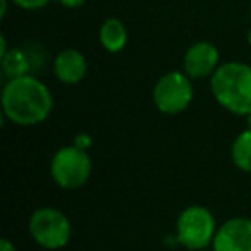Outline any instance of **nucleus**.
I'll return each instance as SVG.
<instances>
[{
    "instance_id": "nucleus-21",
    "label": "nucleus",
    "mask_w": 251,
    "mask_h": 251,
    "mask_svg": "<svg viewBox=\"0 0 251 251\" xmlns=\"http://www.w3.org/2000/svg\"><path fill=\"white\" fill-rule=\"evenodd\" d=\"M250 16H251V9H250Z\"/></svg>"
},
{
    "instance_id": "nucleus-20",
    "label": "nucleus",
    "mask_w": 251,
    "mask_h": 251,
    "mask_svg": "<svg viewBox=\"0 0 251 251\" xmlns=\"http://www.w3.org/2000/svg\"><path fill=\"white\" fill-rule=\"evenodd\" d=\"M198 251H206V250H198Z\"/></svg>"
},
{
    "instance_id": "nucleus-9",
    "label": "nucleus",
    "mask_w": 251,
    "mask_h": 251,
    "mask_svg": "<svg viewBox=\"0 0 251 251\" xmlns=\"http://www.w3.org/2000/svg\"><path fill=\"white\" fill-rule=\"evenodd\" d=\"M86 57L76 49H66L55 57L53 73L64 84H77L86 76Z\"/></svg>"
},
{
    "instance_id": "nucleus-3",
    "label": "nucleus",
    "mask_w": 251,
    "mask_h": 251,
    "mask_svg": "<svg viewBox=\"0 0 251 251\" xmlns=\"http://www.w3.org/2000/svg\"><path fill=\"white\" fill-rule=\"evenodd\" d=\"M50 174L55 184L62 189L83 188L91 176V158L86 150L74 147H64L52 157Z\"/></svg>"
},
{
    "instance_id": "nucleus-1",
    "label": "nucleus",
    "mask_w": 251,
    "mask_h": 251,
    "mask_svg": "<svg viewBox=\"0 0 251 251\" xmlns=\"http://www.w3.org/2000/svg\"><path fill=\"white\" fill-rule=\"evenodd\" d=\"M53 108L50 90L35 76L9 79L2 90L4 119L19 126H36L43 122Z\"/></svg>"
},
{
    "instance_id": "nucleus-4",
    "label": "nucleus",
    "mask_w": 251,
    "mask_h": 251,
    "mask_svg": "<svg viewBox=\"0 0 251 251\" xmlns=\"http://www.w3.org/2000/svg\"><path fill=\"white\" fill-rule=\"evenodd\" d=\"M29 234L38 246L60 250L71 239V222L66 213L52 206H42L29 217Z\"/></svg>"
},
{
    "instance_id": "nucleus-15",
    "label": "nucleus",
    "mask_w": 251,
    "mask_h": 251,
    "mask_svg": "<svg viewBox=\"0 0 251 251\" xmlns=\"http://www.w3.org/2000/svg\"><path fill=\"white\" fill-rule=\"evenodd\" d=\"M76 147L86 150V148L90 147V138H88V136H77L76 138Z\"/></svg>"
},
{
    "instance_id": "nucleus-5",
    "label": "nucleus",
    "mask_w": 251,
    "mask_h": 251,
    "mask_svg": "<svg viewBox=\"0 0 251 251\" xmlns=\"http://www.w3.org/2000/svg\"><path fill=\"white\" fill-rule=\"evenodd\" d=\"M215 219L205 206L193 205L177 219V241L191 251L205 250L215 237Z\"/></svg>"
},
{
    "instance_id": "nucleus-13",
    "label": "nucleus",
    "mask_w": 251,
    "mask_h": 251,
    "mask_svg": "<svg viewBox=\"0 0 251 251\" xmlns=\"http://www.w3.org/2000/svg\"><path fill=\"white\" fill-rule=\"evenodd\" d=\"M12 2L21 9H26V11H36V9L45 7L50 0H12Z\"/></svg>"
},
{
    "instance_id": "nucleus-17",
    "label": "nucleus",
    "mask_w": 251,
    "mask_h": 251,
    "mask_svg": "<svg viewBox=\"0 0 251 251\" xmlns=\"http://www.w3.org/2000/svg\"><path fill=\"white\" fill-rule=\"evenodd\" d=\"M7 53V42H5V36H0V57Z\"/></svg>"
},
{
    "instance_id": "nucleus-10",
    "label": "nucleus",
    "mask_w": 251,
    "mask_h": 251,
    "mask_svg": "<svg viewBox=\"0 0 251 251\" xmlns=\"http://www.w3.org/2000/svg\"><path fill=\"white\" fill-rule=\"evenodd\" d=\"M100 43L107 52L117 53L127 43V29H126L124 23L119 21L115 18H110L101 25L100 28Z\"/></svg>"
},
{
    "instance_id": "nucleus-2",
    "label": "nucleus",
    "mask_w": 251,
    "mask_h": 251,
    "mask_svg": "<svg viewBox=\"0 0 251 251\" xmlns=\"http://www.w3.org/2000/svg\"><path fill=\"white\" fill-rule=\"evenodd\" d=\"M215 100L236 115H251V66L244 62H226L210 77Z\"/></svg>"
},
{
    "instance_id": "nucleus-16",
    "label": "nucleus",
    "mask_w": 251,
    "mask_h": 251,
    "mask_svg": "<svg viewBox=\"0 0 251 251\" xmlns=\"http://www.w3.org/2000/svg\"><path fill=\"white\" fill-rule=\"evenodd\" d=\"M0 251H16V248L9 239H2L0 241Z\"/></svg>"
},
{
    "instance_id": "nucleus-14",
    "label": "nucleus",
    "mask_w": 251,
    "mask_h": 251,
    "mask_svg": "<svg viewBox=\"0 0 251 251\" xmlns=\"http://www.w3.org/2000/svg\"><path fill=\"white\" fill-rule=\"evenodd\" d=\"M57 2L62 4L64 7H69V9H76L84 4V0H57Z\"/></svg>"
},
{
    "instance_id": "nucleus-7",
    "label": "nucleus",
    "mask_w": 251,
    "mask_h": 251,
    "mask_svg": "<svg viewBox=\"0 0 251 251\" xmlns=\"http://www.w3.org/2000/svg\"><path fill=\"white\" fill-rule=\"evenodd\" d=\"M184 73L191 79L212 77L220 66V53L217 47L210 42L193 43L184 53Z\"/></svg>"
},
{
    "instance_id": "nucleus-6",
    "label": "nucleus",
    "mask_w": 251,
    "mask_h": 251,
    "mask_svg": "<svg viewBox=\"0 0 251 251\" xmlns=\"http://www.w3.org/2000/svg\"><path fill=\"white\" fill-rule=\"evenodd\" d=\"M155 107L162 114H181L193 101V83L186 73L172 71L157 81L153 88Z\"/></svg>"
},
{
    "instance_id": "nucleus-8",
    "label": "nucleus",
    "mask_w": 251,
    "mask_h": 251,
    "mask_svg": "<svg viewBox=\"0 0 251 251\" xmlns=\"http://www.w3.org/2000/svg\"><path fill=\"white\" fill-rule=\"evenodd\" d=\"M213 251H251V220L229 219L213 237Z\"/></svg>"
},
{
    "instance_id": "nucleus-18",
    "label": "nucleus",
    "mask_w": 251,
    "mask_h": 251,
    "mask_svg": "<svg viewBox=\"0 0 251 251\" xmlns=\"http://www.w3.org/2000/svg\"><path fill=\"white\" fill-rule=\"evenodd\" d=\"M0 4H2V9H0V18L4 19L5 14H7V0H0Z\"/></svg>"
},
{
    "instance_id": "nucleus-19",
    "label": "nucleus",
    "mask_w": 251,
    "mask_h": 251,
    "mask_svg": "<svg viewBox=\"0 0 251 251\" xmlns=\"http://www.w3.org/2000/svg\"><path fill=\"white\" fill-rule=\"evenodd\" d=\"M248 42L251 43V31H250V35H248Z\"/></svg>"
},
{
    "instance_id": "nucleus-12",
    "label": "nucleus",
    "mask_w": 251,
    "mask_h": 251,
    "mask_svg": "<svg viewBox=\"0 0 251 251\" xmlns=\"http://www.w3.org/2000/svg\"><path fill=\"white\" fill-rule=\"evenodd\" d=\"M230 157L239 171L251 172V127L239 134L234 140L230 148Z\"/></svg>"
},
{
    "instance_id": "nucleus-11",
    "label": "nucleus",
    "mask_w": 251,
    "mask_h": 251,
    "mask_svg": "<svg viewBox=\"0 0 251 251\" xmlns=\"http://www.w3.org/2000/svg\"><path fill=\"white\" fill-rule=\"evenodd\" d=\"M0 59H2V71H4V74L9 79L26 76L29 73V69H31V62H29L28 53L21 49L7 50V53L2 55Z\"/></svg>"
}]
</instances>
